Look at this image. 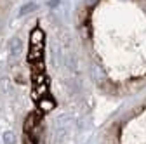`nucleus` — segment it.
Returning <instances> with one entry per match:
<instances>
[{"label":"nucleus","instance_id":"nucleus-1","mask_svg":"<svg viewBox=\"0 0 146 144\" xmlns=\"http://www.w3.org/2000/svg\"><path fill=\"white\" fill-rule=\"evenodd\" d=\"M21 50H23V44H21V40L14 38L12 44H11V52H12V56H19Z\"/></svg>","mask_w":146,"mask_h":144},{"label":"nucleus","instance_id":"nucleus-2","mask_svg":"<svg viewBox=\"0 0 146 144\" xmlns=\"http://www.w3.org/2000/svg\"><path fill=\"white\" fill-rule=\"evenodd\" d=\"M4 144H14V135L11 132H5L4 134Z\"/></svg>","mask_w":146,"mask_h":144}]
</instances>
